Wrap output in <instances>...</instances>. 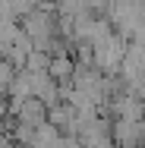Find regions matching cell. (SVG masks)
I'll return each mask as SVG.
<instances>
[{
    "label": "cell",
    "instance_id": "6da1fadb",
    "mask_svg": "<svg viewBox=\"0 0 145 148\" xmlns=\"http://www.w3.org/2000/svg\"><path fill=\"white\" fill-rule=\"evenodd\" d=\"M73 69H76V57H73V54H66V51H51V54H47L44 73H47L57 85H69Z\"/></svg>",
    "mask_w": 145,
    "mask_h": 148
},
{
    "label": "cell",
    "instance_id": "7a4b0ae2",
    "mask_svg": "<svg viewBox=\"0 0 145 148\" xmlns=\"http://www.w3.org/2000/svg\"><path fill=\"white\" fill-rule=\"evenodd\" d=\"M13 117H16L19 126H41L47 120V104H41L38 98H25V101H19Z\"/></svg>",
    "mask_w": 145,
    "mask_h": 148
},
{
    "label": "cell",
    "instance_id": "3957f363",
    "mask_svg": "<svg viewBox=\"0 0 145 148\" xmlns=\"http://www.w3.org/2000/svg\"><path fill=\"white\" fill-rule=\"evenodd\" d=\"M0 120H10V98L0 95Z\"/></svg>",
    "mask_w": 145,
    "mask_h": 148
},
{
    "label": "cell",
    "instance_id": "277c9868",
    "mask_svg": "<svg viewBox=\"0 0 145 148\" xmlns=\"http://www.w3.org/2000/svg\"><path fill=\"white\" fill-rule=\"evenodd\" d=\"M139 117L145 120V95H142V98H139Z\"/></svg>",
    "mask_w": 145,
    "mask_h": 148
}]
</instances>
